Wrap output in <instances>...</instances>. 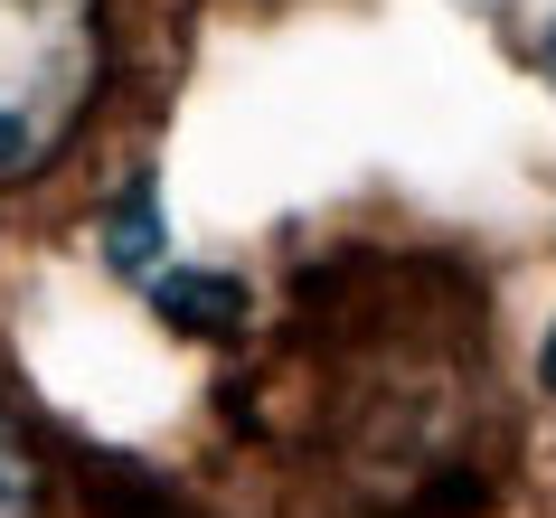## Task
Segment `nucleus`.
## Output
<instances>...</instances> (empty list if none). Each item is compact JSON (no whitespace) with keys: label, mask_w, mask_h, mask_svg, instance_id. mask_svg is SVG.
<instances>
[{"label":"nucleus","mask_w":556,"mask_h":518,"mask_svg":"<svg viewBox=\"0 0 556 518\" xmlns=\"http://www.w3.org/2000/svg\"><path fill=\"white\" fill-rule=\"evenodd\" d=\"M547 76H556V20H547Z\"/></svg>","instance_id":"6"},{"label":"nucleus","mask_w":556,"mask_h":518,"mask_svg":"<svg viewBox=\"0 0 556 518\" xmlns=\"http://www.w3.org/2000/svg\"><path fill=\"white\" fill-rule=\"evenodd\" d=\"M29 509H38V471L20 453V433L0 425V518H29Z\"/></svg>","instance_id":"4"},{"label":"nucleus","mask_w":556,"mask_h":518,"mask_svg":"<svg viewBox=\"0 0 556 518\" xmlns=\"http://www.w3.org/2000/svg\"><path fill=\"white\" fill-rule=\"evenodd\" d=\"M538 387L556 396V330H547V349H538Z\"/></svg>","instance_id":"5"},{"label":"nucleus","mask_w":556,"mask_h":518,"mask_svg":"<svg viewBox=\"0 0 556 518\" xmlns=\"http://www.w3.org/2000/svg\"><path fill=\"white\" fill-rule=\"evenodd\" d=\"M142 292H151V312L170 320L179 340H236L245 312H255V292L236 283V274H207V264H161Z\"/></svg>","instance_id":"2"},{"label":"nucleus","mask_w":556,"mask_h":518,"mask_svg":"<svg viewBox=\"0 0 556 518\" xmlns=\"http://www.w3.org/2000/svg\"><path fill=\"white\" fill-rule=\"evenodd\" d=\"M104 264H114L123 283H151L161 264H170V236H161V199H151V179H132L104 217Z\"/></svg>","instance_id":"3"},{"label":"nucleus","mask_w":556,"mask_h":518,"mask_svg":"<svg viewBox=\"0 0 556 518\" xmlns=\"http://www.w3.org/2000/svg\"><path fill=\"white\" fill-rule=\"evenodd\" d=\"M94 86V0H0V179H29Z\"/></svg>","instance_id":"1"}]
</instances>
